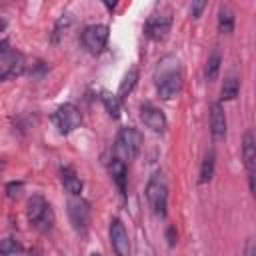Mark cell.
I'll return each instance as SVG.
<instances>
[{
  "label": "cell",
  "mask_w": 256,
  "mask_h": 256,
  "mask_svg": "<svg viewBox=\"0 0 256 256\" xmlns=\"http://www.w3.org/2000/svg\"><path fill=\"white\" fill-rule=\"evenodd\" d=\"M146 198L156 216H166L168 208V182L160 170H156L146 184Z\"/></svg>",
  "instance_id": "obj_1"
},
{
  "label": "cell",
  "mask_w": 256,
  "mask_h": 256,
  "mask_svg": "<svg viewBox=\"0 0 256 256\" xmlns=\"http://www.w3.org/2000/svg\"><path fill=\"white\" fill-rule=\"evenodd\" d=\"M26 214H28V220L30 224H34L38 230L42 232H48L52 230L54 226V212L48 204V200L40 194H34L28 198V204H26Z\"/></svg>",
  "instance_id": "obj_2"
},
{
  "label": "cell",
  "mask_w": 256,
  "mask_h": 256,
  "mask_svg": "<svg viewBox=\"0 0 256 256\" xmlns=\"http://www.w3.org/2000/svg\"><path fill=\"white\" fill-rule=\"evenodd\" d=\"M156 88H158L160 98H164V100L174 98L182 90V72L178 68V62L170 68H166L164 60L160 62L158 76H156Z\"/></svg>",
  "instance_id": "obj_3"
},
{
  "label": "cell",
  "mask_w": 256,
  "mask_h": 256,
  "mask_svg": "<svg viewBox=\"0 0 256 256\" xmlns=\"http://www.w3.org/2000/svg\"><path fill=\"white\" fill-rule=\"evenodd\" d=\"M140 144H142V134L132 128V126H126L118 132V138H116V152L122 162H130L136 158V154L140 152Z\"/></svg>",
  "instance_id": "obj_4"
},
{
  "label": "cell",
  "mask_w": 256,
  "mask_h": 256,
  "mask_svg": "<svg viewBox=\"0 0 256 256\" xmlns=\"http://www.w3.org/2000/svg\"><path fill=\"white\" fill-rule=\"evenodd\" d=\"M52 122L60 134H70L82 124V114L74 104L68 102V104H62L56 108V112L52 114Z\"/></svg>",
  "instance_id": "obj_5"
},
{
  "label": "cell",
  "mask_w": 256,
  "mask_h": 256,
  "mask_svg": "<svg viewBox=\"0 0 256 256\" xmlns=\"http://www.w3.org/2000/svg\"><path fill=\"white\" fill-rule=\"evenodd\" d=\"M108 26L106 24H90L84 28L82 32V44L88 52L92 54H98L104 50L106 42H108Z\"/></svg>",
  "instance_id": "obj_6"
},
{
  "label": "cell",
  "mask_w": 256,
  "mask_h": 256,
  "mask_svg": "<svg viewBox=\"0 0 256 256\" xmlns=\"http://www.w3.org/2000/svg\"><path fill=\"white\" fill-rule=\"evenodd\" d=\"M68 216H70V222L74 226V230L78 232H86L88 228V222H90V208H88V202L74 196L68 200Z\"/></svg>",
  "instance_id": "obj_7"
},
{
  "label": "cell",
  "mask_w": 256,
  "mask_h": 256,
  "mask_svg": "<svg viewBox=\"0 0 256 256\" xmlns=\"http://www.w3.org/2000/svg\"><path fill=\"white\" fill-rule=\"evenodd\" d=\"M170 26H172V16L168 12L166 14H152L144 24V32L152 40H162L170 32Z\"/></svg>",
  "instance_id": "obj_8"
},
{
  "label": "cell",
  "mask_w": 256,
  "mask_h": 256,
  "mask_svg": "<svg viewBox=\"0 0 256 256\" xmlns=\"http://www.w3.org/2000/svg\"><path fill=\"white\" fill-rule=\"evenodd\" d=\"M110 242L118 256H130V238H128V232H126L122 220H118V218H114L110 222Z\"/></svg>",
  "instance_id": "obj_9"
},
{
  "label": "cell",
  "mask_w": 256,
  "mask_h": 256,
  "mask_svg": "<svg viewBox=\"0 0 256 256\" xmlns=\"http://www.w3.org/2000/svg\"><path fill=\"white\" fill-rule=\"evenodd\" d=\"M140 118H142V122L152 132H164L166 130V124L168 122H166L164 112L160 108H156L154 104H150V102H146V104L140 106Z\"/></svg>",
  "instance_id": "obj_10"
},
{
  "label": "cell",
  "mask_w": 256,
  "mask_h": 256,
  "mask_svg": "<svg viewBox=\"0 0 256 256\" xmlns=\"http://www.w3.org/2000/svg\"><path fill=\"white\" fill-rule=\"evenodd\" d=\"M24 72V58L18 52H6V56L0 62V78L12 80Z\"/></svg>",
  "instance_id": "obj_11"
},
{
  "label": "cell",
  "mask_w": 256,
  "mask_h": 256,
  "mask_svg": "<svg viewBox=\"0 0 256 256\" xmlns=\"http://www.w3.org/2000/svg\"><path fill=\"white\" fill-rule=\"evenodd\" d=\"M242 158H244V166L248 172V184L250 190L254 192V164H256V144H254V136L252 132L244 134V144H242Z\"/></svg>",
  "instance_id": "obj_12"
},
{
  "label": "cell",
  "mask_w": 256,
  "mask_h": 256,
  "mask_svg": "<svg viewBox=\"0 0 256 256\" xmlns=\"http://www.w3.org/2000/svg\"><path fill=\"white\" fill-rule=\"evenodd\" d=\"M210 132L216 140L224 138L226 134V116H224V108L220 102H214L210 108Z\"/></svg>",
  "instance_id": "obj_13"
},
{
  "label": "cell",
  "mask_w": 256,
  "mask_h": 256,
  "mask_svg": "<svg viewBox=\"0 0 256 256\" xmlns=\"http://www.w3.org/2000/svg\"><path fill=\"white\" fill-rule=\"evenodd\" d=\"M60 180L66 188V192H70L72 196H78L82 192V180L76 174V170L72 166H62L60 168Z\"/></svg>",
  "instance_id": "obj_14"
},
{
  "label": "cell",
  "mask_w": 256,
  "mask_h": 256,
  "mask_svg": "<svg viewBox=\"0 0 256 256\" xmlns=\"http://www.w3.org/2000/svg\"><path fill=\"white\" fill-rule=\"evenodd\" d=\"M108 170H110V176H112V180L116 182L118 190L124 194V192H126V178H128L126 162H122L120 158H112L110 164H108Z\"/></svg>",
  "instance_id": "obj_15"
},
{
  "label": "cell",
  "mask_w": 256,
  "mask_h": 256,
  "mask_svg": "<svg viewBox=\"0 0 256 256\" xmlns=\"http://www.w3.org/2000/svg\"><path fill=\"white\" fill-rule=\"evenodd\" d=\"M136 82H138V70L136 68H130L126 74H124V78H122V82H120V86H118V98L122 100V98H126L132 90H134V86H136Z\"/></svg>",
  "instance_id": "obj_16"
},
{
  "label": "cell",
  "mask_w": 256,
  "mask_h": 256,
  "mask_svg": "<svg viewBox=\"0 0 256 256\" xmlns=\"http://www.w3.org/2000/svg\"><path fill=\"white\" fill-rule=\"evenodd\" d=\"M218 30L222 34H230L234 30V12L228 6H222L218 10Z\"/></svg>",
  "instance_id": "obj_17"
},
{
  "label": "cell",
  "mask_w": 256,
  "mask_h": 256,
  "mask_svg": "<svg viewBox=\"0 0 256 256\" xmlns=\"http://www.w3.org/2000/svg\"><path fill=\"white\" fill-rule=\"evenodd\" d=\"M220 64H222V56H220V52H218V50H214V52L210 54L208 62H206V68H204V76H206V80H208V82H212V80H216V78H218Z\"/></svg>",
  "instance_id": "obj_18"
},
{
  "label": "cell",
  "mask_w": 256,
  "mask_h": 256,
  "mask_svg": "<svg viewBox=\"0 0 256 256\" xmlns=\"http://www.w3.org/2000/svg\"><path fill=\"white\" fill-rule=\"evenodd\" d=\"M102 104L106 108V112L112 116V118H118L120 116V98L112 92H102Z\"/></svg>",
  "instance_id": "obj_19"
},
{
  "label": "cell",
  "mask_w": 256,
  "mask_h": 256,
  "mask_svg": "<svg viewBox=\"0 0 256 256\" xmlns=\"http://www.w3.org/2000/svg\"><path fill=\"white\" fill-rule=\"evenodd\" d=\"M212 176H214V152L210 150V152L204 156L202 166H200V184L210 182Z\"/></svg>",
  "instance_id": "obj_20"
},
{
  "label": "cell",
  "mask_w": 256,
  "mask_h": 256,
  "mask_svg": "<svg viewBox=\"0 0 256 256\" xmlns=\"http://www.w3.org/2000/svg\"><path fill=\"white\" fill-rule=\"evenodd\" d=\"M238 90H240L238 78L230 76V78L224 80V86H222V90H220V98H222V100H234V98L238 96Z\"/></svg>",
  "instance_id": "obj_21"
},
{
  "label": "cell",
  "mask_w": 256,
  "mask_h": 256,
  "mask_svg": "<svg viewBox=\"0 0 256 256\" xmlns=\"http://www.w3.org/2000/svg\"><path fill=\"white\" fill-rule=\"evenodd\" d=\"M20 250H22V248H20V244H18L14 238H6V240L0 242V254H4V256L16 254V252H20Z\"/></svg>",
  "instance_id": "obj_22"
},
{
  "label": "cell",
  "mask_w": 256,
  "mask_h": 256,
  "mask_svg": "<svg viewBox=\"0 0 256 256\" xmlns=\"http://www.w3.org/2000/svg\"><path fill=\"white\" fill-rule=\"evenodd\" d=\"M20 190H22V184H20V182H10V184L6 186V192H8L10 198H16V196L20 194Z\"/></svg>",
  "instance_id": "obj_23"
},
{
  "label": "cell",
  "mask_w": 256,
  "mask_h": 256,
  "mask_svg": "<svg viewBox=\"0 0 256 256\" xmlns=\"http://www.w3.org/2000/svg\"><path fill=\"white\" fill-rule=\"evenodd\" d=\"M204 6H206V2H192V4H190V14H192L194 18H198L200 12L204 10Z\"/></svg>",
  "instance_id": "obj_24"
},
{
  "label": "cell",
  "mask_w": 256,
  "mask_h": 256,
  "mask_svg": "<svg viewBox=\"0 0 256 256\" xmlns=\"http://www.w3.org/2000/svg\"><path fill=\"white\" fill-rule=\"evenodd\" d=\"M166 240H168L170 246L176 244V228H174V226H168V230H166Z\"/></svg>",
  "instance_id": "obj_25"
},
{
  "label": "cell",
  "mask_w": 256,
  "mask_h": 256,
  "mask_svg": "<svg viewBox=\"0 0 256 256\" xmlns=\"http://www.w3.org/2000/svg\"><path fill=\"white\" fill-rule=\"evenodd\" d=\"M244 256H256V250H254V242H252V240H248V244H246V252H244Z\"/></svg>",
  "instance_id": "obj_26"
},
{
  "label": "cell",
  "mask_w": 256,
  "mask_h": 256,
  "mask_svg": "<svg viewBox=\"0 0 256 256\" xmlns=\"http://www.w3.org/2000/svg\"><path fill=\"white\" fill-rule=\"evenodd\" d=\"M6 52H8V42L0 40V54H6Z\"/></svg>",
  "instance_id": "obj_27"
},
{
  "label": "cell",
  "mask_w": 256,
  "mask_h": 256,
  "mask_svg": "<svg viewBox=\"0 0 256 256\" xmlns=\"http://www.w3.org/2000/svg\"><path fill=\"white\" fill-rule=\"evenodd\" d=\"M90 256H100V254H96V252H92V254H90Z\"/></svg>",
  "instance_id": "obj_28"
}]
</instances>
